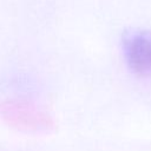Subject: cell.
I'll return each instance as SVG.
<instances>
[{
  "instance_id": "6da1fadb",
  "label": "cell",
  "mask_w": 151,
  "mask_h": 151,
  "mask_svg": "<svg viewBox=\"0 0 151 151\" xmlns=\"http://www.w3.org/2000/svg\"><path fill=\"white\" fill-rule=\"evenodd\" d=\"M123 54L129 68L138 76H151V31L126 33L122 40Z\"/></svg>"
}]
</instances>
